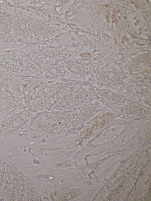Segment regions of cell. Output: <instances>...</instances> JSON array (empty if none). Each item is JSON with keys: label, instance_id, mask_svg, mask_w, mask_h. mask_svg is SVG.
<instances>
[{"label": "cell", "instance_id": "1", "mask_svg": "<svg viewBox=\"0 0 151 201\" xmlns=\"http://www.w3.org/2000/svg\"><path fill=\"white\" fill-rule=\"evenodd\" d=\"M58 83H47L34 89L32 94L34 98L54 97L61 90L64 86Z\"/></svg>", "mask_w": 151, "mask_h": 201}, {"label": "cell", "instance_id": "2", "mask_svg": "<svg viewBox=\"0 0 151 201\" xmlns=\"http://www.w3.org/2000/svg\"><path fill=\"white\" fill-rule=\"evenodd\" d=\"M74 84L71 82L64 84L63 88L56 95L53 109L61 110L67 108L72 93Z\"/></svg>", "mask_w": 151, "mask_h": 201}, {"label": "cell", "instance_id": "3", "mask_svg": "<svg viewBox=\"0 0 151 201\" xmlns=\"http://www.w3.org/2000/svg\"><path fill=\"white\" fill-rule=\"evenodd\" d=\"M55 100V97H54L34 98L28 102L27 108L33 112L44 110L52 106Z\"/></svg>", "mask_w": 151, "mask_h": 201}, {"label": "cell", "instance_id": "4", "mask_svg": "<svg viewBox=\"0 0 151 201\" xmlns=\"http://www.w3.org/2000/svg\"><path fill=\"white\" fill-rule=\"evenodd\" d=\"M96 77L99 82L106 83L124 81L127 79L128 76L126 74L121 72L101 71L97 73Z\"/></svg>", "mask_w": 151, "mask_h": 201}, {"label": "cell", "instance_id": "5", "mask_svg": "<svg viewBox=\"0 0 151 201\" xmlns=\"http://www.w3.org/2000/svg\"><path fill=\"white\" fill-rule=\"evenodd\" d=\"M91 88L89 84L78 88L72 93L67 108L75 107L80 104L87 97Z\"/></svg>", "mask_w": 151, "mask_h": 201}, {"label": "cell", "instance_id": "6", "mask_svg": "<svg viewBox=\"0 0 151 201\" xmlns=\"http://www.w3.org/2000/svg\"><path fill=\"white\" fill-rule=\"evenodd\" d=\"M78 113L76 111L58 113L50 116L47 121L55 126L63 125L73 120Z\"/></svg>", "mask_w": 151, "mask_h": 201}, {"label": "cell", "instance_id": "7", "mask_svg": "<svg viewBox=\"0 0 151 201\" xmlns=\"http://www.w3.org/2000/svg\"><path fill=\"white\" fill-rule=\"evenodd\" d=\"M25 114L24 111H22L14 114L7 119L2 125L3 131L6 133L14 132L23 121Z\"/></svg>", "mask_w": 151, "mask_h": 201}, {"label": "cell", "instance_id": "8", "mask_svg": "<svg viewBox=\"0 0 151 201\" xmlns=\"http://www.w3.org/2000/svg\"><path fill=\"white\" fill-rule=\"evenodd\" d=\"M151 58L150 53L138 55L129 62L127 66V70L131 72L138 71L148 64L150 62Z\"/></svg>", "mask_w": 151, "mask_h": 201}, {"label": "cell", "instance_id": "9", "mask_svg": "<svg viewBox=\"0 0 151 201\" xmlns=\"http://www.w3.org/2000/svg\"><path fill=\"white\" fill-rule=\"evenodd\" d=\"M30 126L39 131L47 133H55L60 131V129L47 121L40 120H33L30 123Z\"/></svg>", "mask_w": 151, "mask_h": 201}, {"label": "cell", "instance_id": "10", "mask_svg": "<svg viewBox=\"0 0 151 201\" xmlns=\"http://www.w3.org/2000/svg\"><path fill=\"white\" fill-rule=\"evenodd\" d=\"M64 65L65 67L72 74L79 76H86L90 72L85 67L81 65L70 60L64 61Z\"/></svg>", "mask_w": 151, "mask_h": 201}, {"label": "cell", "instance_id": "11", "mask_svg": "<svg viewBox=\"0 0 151 201\" xmlns=\"http://www.w3.org/2000/svg\"><path fill=\"white\" fill-rule=\"evenodd\" d=\"M40 65L47 73L54 76L63 77L67 74V71L64 68L56 64L41 63Z\"/></svg>", "mask_w": 151, "mask_h": 201}, {"label": "cell", "instance_id": "12", "mask_svg": "<svg viewBox=\"0 0 151 201\" xmlns=\"http://www.w3.org/2000/svg\"><path fill=\"white\" fill-rule=\"evenodd\" d=\"M27 28L30 32L42 35H50L53 31L50 27L38 22L30 23L28 25Z\"/></svg>", "mask_w": 151, "mask_h": 201}, {"label": "cell", "instance_id": "13", "mask_svg": "<svg viewBox=\"0 0 151 201\" xmlns=\"http://www.w3.org/2000/svg\"><path fill=\"white\" fill-rule=\"evenodd\" d=\"M11 24L17 33L20 37L24 38L29 35L27 27L19 17H15L13 18Z\"/></svg>", "mask_w": 151, "mask_h": 201}, {"label": "cell", "instance_id": "14", "mask_svg": "<svg viewBox=\"0 0 151 201\" xmlns=\"http://www.w3.org/2000/svg\"><path fill=\"white\" fill-rule=\"evenodd\" d=\"M21 65L17 61L9 57H0V67L13 72H18Z\"/></svg>", "mask_w": 151, "mask_h": 201}, {"label": "cell", "instance_id": "15", "mask_svg": "<svg viewBox=\"0 0 151 201\" xmlns=\"http://www.w3.org/2000/svg\"><path fill=\"white\" fill-rule=\"evenodd\" d=\"M19 58L23 62L42 63L43 57L40 54L33 51H27L20 53Z\"/></svg>", "mask_w": 151, "mask_h": 201}, {"label": "cell", "instance_id": "16", "mask_svg": "<svg viewBox=\"0 0 151 201\" xmlns=\"http://www.w3.org/2000/svg\"><path fill=\"white\" fill-rule=\"evenodd\" d=\"M42 54L45 57L55 61L64 60L69 55L67 52L55 50L46 49L42 51Z\"/></svg>", "mask_w": 151, "mask_h": 201}, {"label": "cell", "instance_id": "17", "mask_svg": "<svg viewBox=\"0 0 151 201\" xmlns=\"http://www.w3.org/2000/svg\"><path fill=\"white\" fill-rule=\"evenodd\" d=\"M7 79L9 88L14 96L18 100L23 99L24 95L19 83L12 77H9Z\"/></svg>", "mask_w": 151, "mask_h": 201}, {"label": "cell", "instance_id": "18", "mask_svg": "<svg viewBox=\"0 0 151 201\" xmlns=\"http://www.w3.org/2000/svg\"><path fill=\"white\" fill-rule=\"evenodd\" d=\"M83 190L78 188H72L64 190L58 195L57 200H69L82 193Z\"/></svg>", "mask_w": 151, "mask_h": 201}, {"label": "cell", "instance_id": "19", "mask_svg": "<svg viewBox=\"0 0 151 201\" xmlns=\"http://www.w3.org/2000/svg\"><path fill=\"white\" fill-rule=\"evenodd\" d=\"M25 69L31 73L39 76H44L47 73L39 63L23 62Z\"/></svg>", "mask_w": 151, "mask_h": 201}, {"label": "cell", "instance_id": "20", "mask_svg": "<svg viewBox=\"0 0 151 201\" xmlns=\"http://www.w3.org/2000/svg\"><path fill=\"white\" fill-rule=\"evenodd\" d=\"M0 31L5 35L10 34L12 31L11 23L4 11H0Z\"/></svg>", "mask_w": 151, "mask_h": 201}, {"label": "cell", "instance_id": "21", "mask_svg": "<svg viewBox=\"0 0 151 201\" xmlns=\"http://www.w3.org/2000/svg\"><path fill=\"white\" fill-rule=\"evenodd\" d=\"M92 112V109L90 107H84L73 120V124L77 126L84 122L91 116Z\"/></svg>", "mask_w": 151, "mask_h": 201}, {"label": "cell", "instance_id": "22", "mask_svg": "<svg viewBox=\"0 0 151 201\" xmlns=\"http://www.w3.org/2000/svg\"><path fill=\"white\" fill-rule=\"evenodd\" d=\"M97 94L101 98L116 103H119L121 98L119 95L104 89L96 91Z\"/></svg>", "mask_w": 151, "mask_h": 201}, {"label": "cell", "instance_id": "23", "mask_svg": "<svg viewBox=\"0 0 151 201\" xmlns=\"http://www.w3.org/2000/svg\"><path fill=\"white\" fill-rule=\"evenodd\" d=\"M14 100L11 96L5 92L0 91V100L6 104L10 105L12 103Z\"/></svg>", "mask_w": 151, "mask_h": 201}, {"label": "cell", "instance_id": "24", "mask_svg": "<svg viewBox=\"0 0 151 201\" xmlns=\"http://www.w3.org/2000/svg\"><path fill=\"white\" fill-rule=\"evenodd\" d=\"M0 88L9 91V87L6 76L0 71Z\"/></svg>", "mask_w": 151, "mask_h": 201}, {"label": "cell", "instance_id": "25", "mask_svg": "<svg viewBox=\"0 0 151 201\" xmlns=\"http://www.w3.org/2000/svg\"><path fill=\"white\" fill-rule=\"evenodd\" d=\"M1 160L0 158V176H1V174L3 173V166Z\"/></svg>", "mask_w": 151, "mask_h": 201}, {"label": "cell", "instance_id": "26", "mask_svg": "<svg viewBox=\"0 0 151 201\" xmlns=\"http://www.w3.org/2000/svg\"><path fill=\"white\" fill-rule=\"evenodd\" d=\"M1 39V37L0 35V40Z\"/></svg>", "mask_w": 151, "mask_h": 201}]
</instances>
